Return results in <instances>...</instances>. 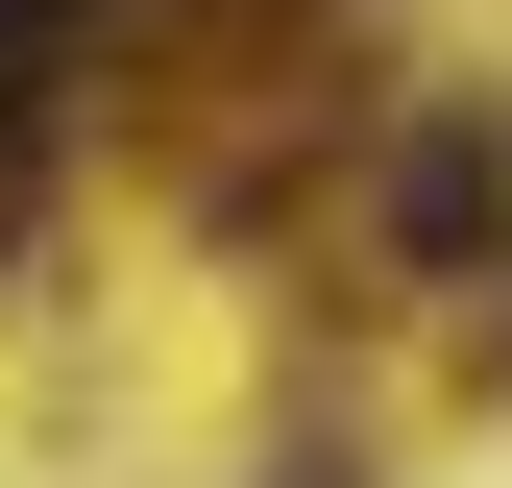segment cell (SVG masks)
Wrapping results in <instances>:
<instances>
[{
  "mask_svg": "<svg viewBox=\"0 0 512 488\" xmlns=\"http://www.w3.org/2000/svg\"><path fill=\"white\" fill-rule=\"evenodd\" d=\"M74 25H98V0H0V122H25L49 74H74Z\"/></svg>",
  "mask_w": 512,
  "mask_h": 488,
  "instance_id": "obj_2",
  "label": "cell"
},
{
  "mask_svg": "<svg viewBox=\"0 0 512 488\" xmlns=\"http://www.w3.org/2000/svg\"><path fill=\"white\" fill-rule=\"evenodd\" d=\"M488 196H512V122H488V98H439V122H415V171H391V244H415V269H464Z\"/></svg>",
  "mask_w": 512,
  "mask_h": 488,
  "instance_id": "obj_1",
  "label": "cell"
}]
</instances>
